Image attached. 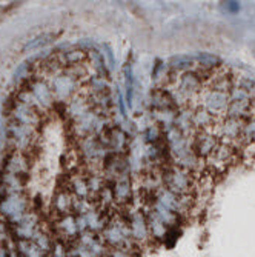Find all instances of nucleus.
Segmentation results:
<instances>
[{"label":"nucleus","mask_w":255,"mask_h":257,"mask_svg":"<svg viewBox=\"0 0 255 257\" xmlns=\"http://www.w3.org/2000/svg\"><path fill=\"white\" fill-rule=\"evenodd\" d=\"M31 94L39 106V109L42 108H50L53 103H54V94H53V91L50 88L48 83H45V82H33L31 83Z\"/></svg>","instance_id":"39448f33"},{"label":"nucleus","mask_w":255,"mask_h":257,"mask_svg":"<svg viewBox=\"0 0 255 257\" xmlns=\"http://www.w3.org/2000/svg\"><path fill=\"white\" fill-rule=\"evenodd\" d=\"M60 229L65 232L66 237H74L79 229H77V220L73 216H65L60 222Z\"/></svg>","instance_id":"9d476101"},{"label":"nucleus","mask_w":255,"mask_h":257,"mask_svg":"<svg viewBox=\"0 0 255 257\" xmlns=\"http://www.w3.org/2000/svg\"><path fill=\"white\" fill-rule=\"evenodd\" d=\"M53 206L56 209V213L63 214V216H69V213L74 209V200L66 191H59L56 194V199L53 200Z\"/></svg>","instance_id":"1a4fd4ad"},{"label":"nucleus","mask_w":255,"mask_h":257,"mask_svg":"<svg viewBox=\"0 0 255 257\" xmlns=\"http://www.w3.org/2000/svg\"><path fill=\"white\" fill-rule=\"evenodd\" d=\"M106 257H132V249H112Z\"/></svg>","instance_id":"2eb2a0df"},{"label":"nucleus","mask_w":255,"mask_h":257,"mask_svg":"<svg viewBox=\"0 0 255 257\" xmlns=\"http://www.w3.org/2000/svg\"><path fill=\"white\" fill-rule=\"evenodd\" d=\"M220 145L218 139L211 131H198L192 142V151L197 157H209Z\"/></svg>","instance_id":"20e7f679"},{"label":"nucleus","mask_w":255,"mask_h":257,"mask_svg":"<svg viewBox=\"0 0 255 257\" xmlns=\"http://www.w3.org/2000/svg\"><path fill=\"white\" fill-rule=\"evenodd\" d=\"M200 100H201V108H204L207 112L212 115H224L227 105H229V96L224 92L212 91V89H204L200 92Z\"/></svg>","instance_id":"7ed1b4c3"},{"label":"nucleus","mask_w":255,"mask_h":257,"mask_svg":"<svg viewBox=\"0 0 255 257\" xmlns=\"http://www.w3.org/2000/svg\"><path fill=\"white\" fill-rule=\"evenodd\" d=\"M146 222H148L149 236H151L154 240H158V242H160V240H165V237H166V234H168L169 228L154 214V211L149 213V216L146 217Z\"/></svg>","instance_id":"6e6552de"},{"label":"nucleus","mask_w":255,"mask_h":257,"mask_svg":"<svg viewBox=\"0 0 255 257\" xmlns=\"http://www.w3.org/2000/svg\"><path fill=\"white\" fill-rule=\"evenodd\" d=\"M34 243H36L43 252L50 251V248H51V240H50V237H48V236H45V234H40V232H36V234H34Z\"/></svg>","instance_id":"4468645a"},{"label":"nucleus","mask_w":255,"mask_h":257,"mask_svg":"<svg viewBox=\"0 0 255 257\" xmlns=\"http://www.w3.org/2000/svg\"><path fill=\"white\" fill-rule=\"evenodd\" d=\"M169 66L172 69H177V71H188V68L192 66V59L186 57V56H178V57H172L169 62Z\"/></svg>","instance_id":"9b49d317"},{"label":"nucleus","mask_w":255,"mask_h":257,"mask_svg":"<svg viewBox=\"0 0 255 257\" xmlns=\"http://www.w3.org/2000/svg\"><path fill=\"white\" fill-rule=\"evenodd\" d=\"M112 191V197L114 200L120 203V205H126L128 202H131L132 199V190H131V182L128 174L126 176H120L114 180V186L111 188Z\"/></svg>","instance_id":"423d86ee"},{"label":"nucleus","mask_w":255,"mask_h":257,"mask_svg":"<svg viewBox=\"0 0 255 257\" xmlns=\"http://www.w3.org/2000/svg\"><path fill=\"white\" fill-rule=\"evenodd\" d=\"M89 59H91V63L94 66L97 71H105V59H103V54L97 53V51H89Z\"/></svg>","instance_id":"ddd939ff"},{"label":"nucleus","mask_w":255,"mask_h":257,"mask_svg":"<svg viewBox=\"0 0 255 257\" xmlns=\"http://www.w3.org/2000/svg\"><path fill=\"white\" fill-rule=\"evenodd\" d=\"M163 182L166 190L177 196H188L192 186L191 176L186 170L181 168H169L163 174Z\"/></svg>","instance_id":"f03ea898"},{"label":"nucleus","mask_w":255,"mask_h":257,"mask_svg":"<svg viewBox=\"0 0 255 257\" xmlns=\"http://www.w3.org/2000/svg\"><path fill=\"white\" fill-rule=\"evenodd\" d=\"M128 222L131 229V237L134 242H146L149 239V229L145 216H142L140 213H135Z\"/></svg>","instance_id":"0eeeda50"},{"label":"nucleus","mask_w":255,"mask_h":257,"mask_svg":"<svg viewBox=\"0 0 255 257\" xmlns=\"http://www.w3.org/2000/svg\"><path fill=\"white\" fill-rule=\"evenodd\" d=\"M53 77L54 79H51V82L48 85H50V88L53 91L54 97H57L60 100H66L69 97L76 96V92L79 91L80 82L69 74L66 69H65V71L53 74Z\"/></svg>","instance_id":"f257e3e1"},{"label":"nucleus","mask_w":255,"mask_h":257,"mask_svg":"<svg viewBox=\"0 0 255 257\" xmlns=\"http://www.w3.org/2000/svg\"><path fill=\"white\" fill-rule=\"evenodd\" d=\"M71 188H73V191L80 197V199H83V197H86L91 191H89V186H88V182L85 180V179H82V177H76L73 182H71Z\"/></svg>","instance_id":"f8f14e48"}]
</instances>
